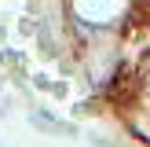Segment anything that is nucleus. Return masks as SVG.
Wrapping results in <instances>:
<instances>
[{
    "label": "nucleus",
    "mask_w": 150,
    "mask_h": 147,
    "mask_svg": "<svg viewBox=\"0 0 150 147\" xmlns=\"http://www.w3.org/2000/svg\"><path fill=\"white\" fill-rule=\"evenodd\" d=\"M70 4H73V26L81 29V37H95L106 26H117L128 15L132 0H70Z\"/></svg>",
    "instance_id": "1"
},
{
    "label": "nucleus",
    "mask_w": 150,
    "mask_h": 147,
    "mask_svg": "<svg viewBox=\"0 0 150 147\" xmlns=\"http://www.w3.org/2000/svg\"><path fill=\"white\" fill-rule=\"evenodd\" d=\"M84 70H88L92 88H95V92H103V88H114V77H117V70H121V63H117L114 51H103V48H99V51L88 55Z\"/></svg>",
    "instance_id": "2"
}]
</instances>
